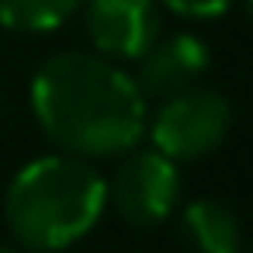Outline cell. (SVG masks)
I'll return each instance as SVG.
<instances>
[{
    "label": "cell",
    "instance_id": "11",
    "mask_svg": "<svg viewBox=\"0 0 253 253\" xmlns=\"http://www.w3.org/2000/svg\"><path fill=\"white\" fill-rule=\"evenodd\" d=\"M0 253H14V250H11V246H0Z\"/></svg>",
    "mask_w": 253,
    "mask_h": 253
},
{
    "label": "cell",
    "instance_id": "5",
    "mask_svg": "<svg viewBox=\"0 0 253 253\" xmlns=\"http://www.w3.org/2000/svg\"><path fill=\"white\" fill-rule=\"evenodd\" d=\"M80 11L94 52L111 63H139L163 35L156 0H84Z\"/></svg>",
    "mask_w": 253,
    "mask_h": 253
},
{
    "label": "cell",
    "instance_id": "1",
    "mask_svg": "<svg viewBox=\"0 0 253 253\" xmlns=\"http://www.w3.org/2000/svg\"><path fill=\"white\" fill-rule=\"evenodd\" d=\"M32 115L66 156L108 160L135 149L149 125V101L122 63L97 52H56L32 77Z\"/></svg>",
    "mask_w": 253,
    "mask_h": 253
},
{
    "label": "cell",
    "instance_id": "10",
    "mask_svg": "<svg viewBox=\"0 0 253 253\" xmlns=\"http://www.w3.org/2000/svg\"><path fill=\"white\" fill-rule=\"evenodd\" d=\"M243 4H246V11H250V18H253V0H243Z\"/></svg>",
    "mask_w": 253,
    "mask_h": 253
},
{
    "label": "cell",
    "instance_id": "6",
    "mask_svg": "<svg viewBox=\"0 0 253 253\" xmlns=\"http://www.w3.org/2000/svg\"><path fill=\"white\" fill-rule=\"evenodd\" d=\"M211 63L208 42L191 35V32H177V35H160L149 52L135 63V87L142 90L146 101H167L173 94H184L191 87H198V80L205 77Z\"/></svg>",
    "mask_w": 253,
    "mask_h": 253
},
{
    "label": "cell",
    "instance_id": "2",
    "mask_svg": "<svg viewBox=\"0 0 253 253\" xmlns=\"http://www.w3.org/2000/svg\"><path fill=\"white\" fill-rule=\"evenodd\" d=\"M108 208V180L90 160L52 153L25 163L4 194L11 236L32 253H56L80 243Z\"/></svg>",
    "mask_w": 253,
    "mask_h": 253
},
{
    "label": "cell",
    "instance_id": "3",
    "mask_svg": "<svg viewBox=\"0 0 253 253\" xmlns=\"http://www.w3.org/2000/svg\"><path fill=\"white\" fill-rule=\"evenodd\" d=\"M146 128H149L153 149H160L173 163H191V160L211 156L225 142L232 128V108L218 90L191 87L184 94L160 101Z\"/></svg>",
    "mask_w": 253,
    "mask_h": 253
},
{
    "label": "cell",
    "instance_id": "12",
    "mask_svg": "<svg viewBox=\"0 0 253 253\" xmlns=\"http://www.w3.org/2000/svg\"><path fill=\"white\" fill-rule=\"evenodd\" d=\"M250 253H253V250H250Z\"/></svg>",
    "mask_w": 253,
    "mask_h": 253
},
{
    "label": "cell",
    "instance_id": "8",
    "mask_svg": "<svg viewBox=\"0 0 253 253\" xmlns=\"http://www.w3.org/2000/svg\"><path fill=\"white\" fill-rule=\"evenodd\" d=\"M80 7L84 0H0V25L25 35H42L66 25Z\"/></svg>",
    "mask_w": 253,
    "mask_h": 253
},
{
    "label": "cell",
    "instance_id": "7",
    "mask_svg": "<svg viewBox=\"0 0 253 253\" xmlns=\"http://www.w3.org/2000/svg\"><path fill=\"white\" fill-rule=\"evenodd\" d=\"M184 239L194 253H239L243 232L236 211L218 198H198L180 215Z\"/></svg>",
    "mask_w": 253,
    "mask_h": 253
},
{
    "label": "cell",
    "instance_id": "4",
    "mask_svg": "<svg viewBox=\"0 0 253 253\" xmlns=\"http://www.w3.org/2000/svg\"><path fill=\"white\" fill-rule=\"evenodd\" d=\"M180 201L177 163L160 149H128L108 180V205L135 229L160 225L173 215Z\"/></svg>",
    "mask_w": 253,
    "mask_h": 253
},
{
    "label": "cell",
    "instance_id": "9",
    "mask_svg": "<svg viewBox=\"0 0 253 253\" xmlns=\"http://www.w3.org/2000/svg\"><path fill=\"white\" fill-rule=\"evenodd\" d=\"M160 7H167L177 18H191V21H208V18H222L232 0H156Z\"/></svg>",
    "mask_w": 253,
    "mask_h": 253
}]
</instances>
